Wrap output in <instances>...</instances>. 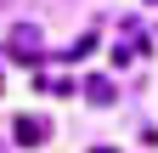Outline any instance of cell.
Listing matches in <instances>:
<instances>
[{
  "mask_svg": "<svg viewBox=\"0 0 158 153\" xmlns=\"http://www.w3.org/2000/svg\"><path fill=\"white\" fill-rule=\"evenodd\" d=\"M0 6H17V0H0Z\"/></svg>",
  "mask_w": 158,
  "mask_h": 153,
  "instance_id": "cell-4",
  "label": "cell"
},
{
  "mask_svg": "<svg viewBox=\"0 0 158 153\" xmlns=\"http://www.w3.org/2000/svg\"><path fill=\"white\" fill-rule=\"evenodd\" d=\"M45 136H51V125H45V119H34V113H23V119L11 125V142H17V147H40Z\"/></svg>",
  "mask_w": 158,
  "mask_h": 153,
  "instance_id": "cell-2",
  "label": "cell"
},
{
  "mask_svg": "<svg viewBox=\"0 0 158 153\" xmlns=\"http://www.w3.org/2000/svg\"><path fill=\"white\" fill-rule=\"evenodd\" d=\"M6 51L17 57V63H40V28H34V23H17V28L6 34Z\"/></svg>",
  "mask_w": 158,
  "mask_h": 153,
  "instance_id": "cell-1",
  "label": "cell"
},
{
  "mask_svg": "<svg viewBox=\"0 0 158 153\" xmlns=\"http://www.w3.org/2000/svg\"><path fill=\"white\" fill-rule=\"evenodd\" d=\"M85 97H90L96 108H107V102H113V85H107V80H85Z\"/></svg>",
  "mask_w": 158,
  "mask_h": 153,
  "instance_id": "cell-3",
  "label": "cell"
}]
</instances>
